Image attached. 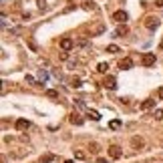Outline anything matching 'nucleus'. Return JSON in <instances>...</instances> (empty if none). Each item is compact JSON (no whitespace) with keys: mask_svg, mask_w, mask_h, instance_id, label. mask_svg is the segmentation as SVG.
I'll return each instance as SVG.
<instances>
[{"mask_svg":"<svg viewBox=\"0 0 163 163\" xmlns=\"http://www.w3.org/2000/svg\"><path fill=\"white\" fill-rule=\"evenodd\" d=\"M141 62H143V67H153L155 65V53H145Z\"/></svg>","mask_w":163,"mask_h":163,"instance_id":"obj_1","label":"nucleus"},{"mask_svg":"<svg viewBox=\"0 0 163 163\" xmlns=\"http://www.w3.org/2000/svg\"><path fill=\"white\" fill-rule=\"evenodd\" d=\"M103 85H105L109 91H115V89H117V79L113 77V75H107V79H105V83H103Z\"/></svg>","mask_w":163,"mask_h":163,"instance_id":"obj_2","label":"nucleus"},{"mask_svg":"<svg viewBox=\"0 0 163 163\" xmlns=\"http://www.w3.org/2000/svg\"><path fill=\"white\" fill-rule=\"evenodd\" d=\"M121 153H123V151H121L119 145H111V147H109V157L111 159H119Z\"/></svg>","mask_w":163,"mask_h":163,"instance_id":"obj_3","label":"nucleus"},{"mask_svg":"<svg viewBox=\"0 0 163 163\" xmlns=\"http://www.w3.org/2000/svg\"><path fill=\"white\" fill-rule=\"evenodd\" d=\"M119 69H121V71H129V69H133V61H131L129 57H125L123 61L119 62Z\"/></svg>","mask_w":163,"mask_h":163,"instance_id":"obj_4","label":"nucleus"},{"mask_svg":"<svg viewBox=\"0 0 163 163\" xmlns=\"http://www.w3.org/2000/svg\"><path fill=\"white\" fill-rule=\"evenodd\" d=\"M145 26H147L149 30H155V28H159V20L153 18V16H149V18L145 20Z\"/></svg>","mask_w":163,"mask_h":163,"instance_id":"obj_5","label":"nucleus"},{"mask_svg":"<svg viewBox=\"0 0 163 163\" xmlns=\"http://www.w3.org/2000/svg\"><path fill=\"white\" fill-rule=\"evenodd\" d=\"M28 127H30L28 119H18V121H16V129H18V131H26Z\"/></svg>","mask_w":163,"mask_h":163,"instance_id":"obj_6","label":"nucleus"},{"mask_svg":"<svg viewBox=\"0 0 163 163\" xmlns=\"http://www.w3.org/2000/svg\"><path fill=\"white\" fill-rule=\"evenodd\" d=\"M113 20H117V22H123V24H125V20H127V12H125V10H117L115 14H113Z\"/></svg>","mask_w":163,"mask_h":163,"instance_id":"obj_7","label":"nucleus"},{"mask_svg":"<svg viewBox=\"0 0 163 163\" xmlns=\"http://www.w3.org/2000/svg\"><path fill=\"white\" fill-rule=\"evenodd\" d=\"M72 46H75L72 39H62V40H61V48H62V50H71Z\"/></svg>","mask_w":163,"mask_h":163,"instance_id":"obj_8","label":"nucleus"},{"mask_svg":"<svg viewBox=\"0 0 163 163\" xmlns=\"http://www.w3.org/2000/svg\"><path fill=\"white\" fill-rule=\"evenodd\" d=\"M153 107H155V99H147V101L141 103V109L143 111H149V109H153Z\"/></svg>","mask_w":163,"mask_h":163,"instance_id":"obj_9","label":"nucleus"},{"mask_svg":"<svg viewBox=\"0 0 163 163\" xmlns=\"http://www.w3.org/2000/svg\"><path fill=\"white\" fill-rule=\"evenodd\" d=\"M87 117H89L91 121H99V119H101L99 111H93V109H89V111H87Z\"/></svg>","mask_w":163,"mask_h":163,"instance_id":"obj_10","label":"nucleus"},{"mask_svg":"<svg viewBox=\"0 0 163 163\" xmlns=\"http://www.w3.org/2000/svg\"><path fill=\"white\" fill-rule=\"evenodd\" d=\"M71 123L72 125H83V117L77 115V113H72V115H71Z\"/></svg>","mask_w":163,"mask_h":163,"instance_id":"obj_11","label":"nucleus"},{"mask_svg":"<svg viewBox=\"0 0 163 163\" xmlns=\"http://www.w3.org/2000/svg\"><path fill=\"white\" fill-rule=\"evenodd\" d=\"M127 32H129V28H127V24H121V26H119V28H117V36H123V34H127Z\"/></svg>","mask_w":163,"mask_h":163,"instance_id":"obj_12","label":"nucleus"},{"mask_svg":"<svg viewBox=\"0 0 163 163\" xmlns=\"http://www.w3.org/2000/svg\"><path fill=\"white\" fill-rule=\"evenodd\" d=\"M119 127H121V119H113V121L109 123V129H113V131L119 129Z\"/></svg>","mask_w":163,"mask_h":163,"instance_id":"obj_13","label":"nucleus"},{"mask_svg":"<svg viewBox=\"0 0 163 163\" xmlns=\"http://www.w3.org/2000/svg\"><path fill=\"white\" fill-rule=\"evenodd\" d=\"M107 53H111V54L119 53V46H117V44H109V46H107Z\"/></svg>","mask_w":163,"mask_h":163,"instance_id":"obj_14","label":"nucleus"},{"mask_svg":"<svg viewBox=\"0 0 163 163\" xmlns=\"http://www.w3.org/2000/svg\"><path fill=\"white\" fill-rule=\"evenodd\" d=\"M107 69H109V65H107V62H99L97 71H99V72H107Z\"/></svg>","mask_w":163,"mask_h":163,"instance_id":"obj_15","label":"nucleus"},{"mask_svg":"<svg viewBox=\"0 0 163 163\" xmlns=\"http://www.w3.org/2000/svg\"><path fill=\"white\" fill-rule=\"evenodd\" d=\"M46 97H50V99H57V97H58V91H54V89H48V91H46Z\"/></svg>","mask_w":163,"mask_h":163,"instance_id":"obj_16","label":"nucleus"},{"mask_svg":"<svg viewBox=\"0 0 163 163\" xmlns=\"http://www.w3.org/2000/svg\"><path fill=\"white\" fill-rule=\"evenodd\" d=\"M53 159H54L53 155H44V157L40 159V163H50V161H53Z\"/></svg>","mask_w":163,"mask_h":163,"instance_id":"obj_17","label":"nucleus"},{"mask_svg":"<svg viewBox=\"0 0 163 163\" xmlns=\"http://www.w3.org/2000/svg\"><path fill=\"white\" fill-rule=\"evenodd\" d=\"M85 151H75V159H85Z\"/></svg>","mask_w":163,"mask_h":163,"instance_id":"obj_18","label":"nucleus"},{"mask_svg":"<svg viewBox=\"0 0 163 163\" xmlns=\"http://www.w3.org/2000/svg\"><path fill=\"white\" fill-rule=\"evenodd\" d=\"M153 117H155L157 121H161V119H163V111H161V109H157V111H155V115H153Z\"/></svg>","mask_w":163,"mask_h":163,"instance_id":"obj_19","label":"nucleus"},{"mask_svg":"<svg viewBox=\"0 0 163 163\" xmlns=\"http://www.w3.org/2000/svg\"><path fill=\"white\" fill-rule=\"evenodd\" d=\"M141 145H143V141H141L139 137H135V139H133V147H141Z\"/></svg>","mask_w":163,"mask_h":163,"instance_id":"obj_20","label":"nucleus"},{"mask_svg":"<svg viewBox=\"0 0 163 163\" xmlns=\"http://www.w3.org/2000/svg\"><path fill=\"white\" fill-rule=\"evenodd\" d=\"M24 81L28 83V85H34V77H32V75H26V77H24Z\"/></svg>","mask_w":163,"mask_h":163,"instance_id":"obj_21","label":"nucleus"},{"mask_svg":"<svg viewBox=\"0 0 163 163\" xmlns=\"http://www.w3.org/2000/svg\"><path fill=\"white\" fill-rule=\"evenodd\" d=\"M72 87H75V89H79V87H81V79H77V77L72 79Z\"/></svg>","mask_w":163,"mask_h":163,"instance_id":"obj_22","label":"nucleus"},{"mask_svg":"<svg viewBox=\"0 0 163 163\" xmlns=\"http://www.w3.org/2000/svg\"><path fill=\"white\" fill-rule=\"evenodd\" d=\"M103 30H105V26H97V28H95V30H93V34H101V32H103Z\"/></svg>","mask_w":163,"mask_h":163,"instance_id":"obj_23","label":"nucleus"},{"mask_svg":"<svg viewBox=\"0 0 163 163\" xmlns=\"http://www.w3.org/2000/svg\"><path fill=\"white\" fill-rule=\"evenodd\" d=\"M39 77H40V81H46V77H48V75L43 71V69H40V75H39Z\"/></svg>","mask_w":163,"mask_h":163,"instance_id":"obj_24","label":"nucleus"},{"mask_svg":"<svg viewBox=\"0 0 163 163\" xmlns=\"http://www.w3.org/2000/svg\"><path fill=\"white\" fill-rule=\"evenodd\" d=\"M155 6H159V8H163V0H157V2H155Z\"/></svg>","mask_w":163,"mask_h":163,"instance_id":"obj_25","label":"nucleus"},{"mask_svg":"<svg viewBox=\"0 0 163 163\" xmlns=\"http://www.w3.org/2000/svg\"><path fill=\"white\" fill-rule=\"evenodd\" d=\"M157 97H159V99H163V87H161V89H159V93H157Z\"/></svg>","mask_w":163,"mask_h":163,"instance_id":"obj_26","label":"nucleus"},{"mask_svg":"<svg viewBox=\"0 0 163 163\" xmlns=\"http://www.w3.org/2000/svg\"><path fill=\"white\" fill-rule=\"evenodd\" d=\"M65 163H75V161H71V159H69V161H65Z\"/></svg>","mask_w":163,"mask_h":163,"instance_id":"obj_27","label":"nucleus"}]
</instances>
